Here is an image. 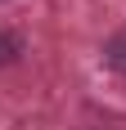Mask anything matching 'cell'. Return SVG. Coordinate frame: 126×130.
<instances>
[{"instance_id": "cell-2", "label": "cell", "mask_w": 126, "mask_h": 130, "mask_svg": "<svg viewBox=\"0 0 126 130\" xmlns=\"http://www.w3.org/2000/svg\"><path fill=\"white\" fill-rule=\"evenodd\" d=\"M18 50H23V45H18V36H9V31H0V67H9L14 58H18Z\"/></svg>"}, {"instance_id": "cell-1", "label": "cell", "mask_w": 126, "mask_h": 130, "mask_svg": "<svg viewBox=\"0 0 126 130\" xmlns=\"http://www.w3.org/2000/svg\"><path fill=\"white\" fill-rule=\"evenodd\" d=\"M104 58H108V67H113V72H122V76H126V36L108 40V50H104Z\"/></svg>"}]
</instances>
